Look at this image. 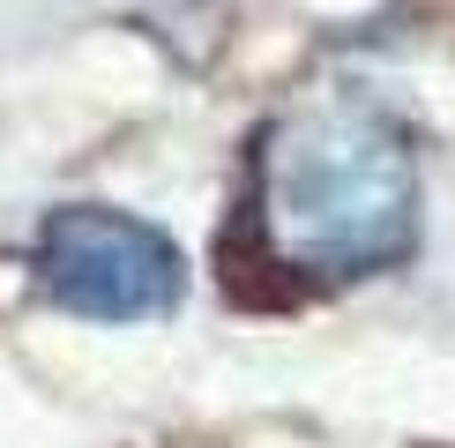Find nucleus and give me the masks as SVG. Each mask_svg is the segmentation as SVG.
<instances>
[{
	"label": "nucleus",
	"instance_id": "f257e3e1",
	"mask_svg": "<svg viewBox=\"0 0 455 448\" xmlns=\"http://www.w3.org/2000/svg\"><path fill=\"white\" fill-rule=\"evenodd\" d=\"M254 217L283 269L344 284L419 247V149L366 90H314L261 135Z\"/></svg>",
	"mask_w": 455,
	"mask_h": 448
},
{
	"label": "nucleus",
	"instance_id": "f03ea898",
	"mask_svg": "<svg viewBox=\"0 0 455 448\" xmlns=\"http://www.w3.org/2000/svg\"><path fill=\"white\" fill-rule=\"evenodd\" d=\"M37 292L83 322H157L180 307L187 261L149 217L68 202L37 232Z\"/></svg>",
	"mask_w": 455,
	"mask_h": 448
}]
</instances>
